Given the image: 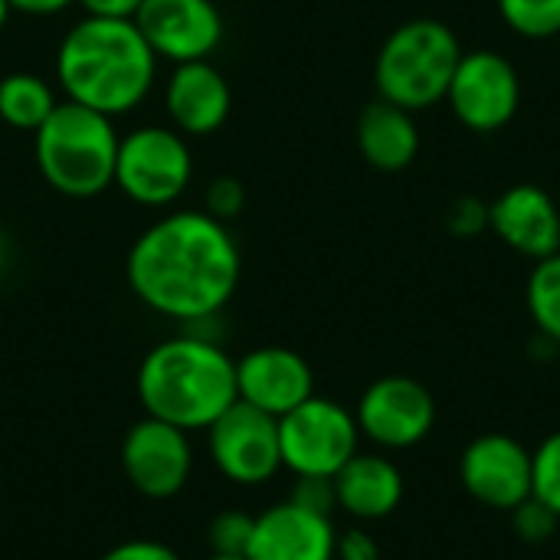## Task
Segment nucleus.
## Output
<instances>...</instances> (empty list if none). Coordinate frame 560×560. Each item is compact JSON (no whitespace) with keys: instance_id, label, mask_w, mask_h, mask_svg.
Instances as JSON below:
<instances>
[{"instance_id":"f257e3e1","label":"nucleus","mask_w":560,"mask_h":560,"mask_svg":"<svg viewBox=\"0 0 560 560\" xmlns=\"http://www.w3.org/2000/svg\"><path fill=\"white\" fill-rule=\"evenodd\" d=\"M125 276L135 299L154 315L200 325L236 295L243 256L223 220L207 210H171L131 243Z\"/></svg>"},{"instance_id":"f03ea898","label":"nucleus","mask_w":560,"mask_h":560,"mask_svg":"<svg viewBox=\"0 0 560 560\" xmlns=\"http://www.w3.org/2000/svg\"><path fill=\"white\" fill-rule=\"evenodd\" d=\"M158 56L135 20L82 16L56 49V79L69 102L108 118L135 112L154 89Z\"/></svg>"},{"instance_id":"7ed1b4c3","label":"nucleus","mask_w":560,"mask_h":560,"mask_svg":"<svg viewBox=\"0 0 560 560\" xmlns=\"http://www.w3.org/2000/svg\"><path fill=\"white\" fill-rule=\"evenodd\" d=\"M138 400L144 417L164 420L184 433L207 430L236 394V361L207 335L184 331L158 341L138 368Z\"/></svg>"},{"instance_id":"20e7f679","label":"nucleus","mask_w":560,"mask_h":560,"mask_svg":"<svg viewBox=\"0 0 560 560\" xmlns=\"http://www.w3.org/2000/svg\"><path fill=\"white\" fill-rule=\"evenodd\" d=\"M118 141L115 118L62 98L33 131V154L43 180L56 194L92 200L115 187Z\"/></svg>"},{"instance_id":"39448f33","label":"nucleus","mask_w":560,"mask_h":560,"mask_svg":"<svg viewBox=\"0 0 560 560\" xmlns=\"http://www.w3.org/2000/svg\"><path fill=\"white\" fill-rule=\"evenodd\" d=\"M459 56L463 43L450 23L433 16H413L400 23L381 43L374 59L377 98H387L413 115L446 102Z\"/></svg>"},{"instance_id":"423d86ee","label":"nucleus","mask_w":560,"mask_h":560,"mask_svg":"<svg viewBox=\"0 0 560 560\" xmlns=\"http://www.w3.org/2000/svg\"><path fill=\"white\" fill-rule=\"evenodd\" d=\"M194 180L190 144L177 128L141 125L118 141L115 187L138 207H171Z\"/></svg>"},{"instance_id":"0eeeda50","label":"nucleus","mask_w":560,"mask_h":560,"mask_svg":"<svg viewBox=\"0 0 560 560\" xmlns=\"http://www.w3.org/2000/svg\"><path fill=\"white\" fill-rule=\"evenodd\" d=\"M282 469L292 476L335 479L348 459L361 453V430L354 410L328 397H308L285 417H279Z\"/></svg>"},{"instance_id":"6e6552de","label":"nucleus","mask_w":560,"mask_h":560,"mask_svg":"<svg viewBox=\"0 0 560 560\" xmlns=\"http://www.w3.org/2000/svg\"><path fill=\"white\" fill-rule=\"evenodd\" d=\"M446 105L463 128L495 135L512 125L522 108V75L499 49H463L446 89Z\"/></svg>"},{"instance_id":"1a4fd4ad","label":"nucleus","mask_w":560,"mask_h":560,"mask_svg":"<svg viewBox=\"0 0 560 560\" xmlns=\"http://www.w3.org/2000/svg\"><path fill=\"white\" fill-rule=\"evenodd\" d=\"M203 433L217 472L236 486H262L282 469L279 420L243 400L223 410Z\"/></svg>"},{"instance_id":"9d476101","label":"nucleus","mask_w":560,"mask_h":560,"mask_svg":"<svg viewBox=\"0 0 560 560\" xmlns=\"http://www.w3.org/2000/svg\"><path fill=\"white\" fill-rule=\"evenodd\" d=\"M354 420L364 440H371L381 450L400 453L420 446L433 433L436 400L420 381L387 374L361 394Z\"/></svg>"},{"instance_id":"9b49d317","label":"nucleus","mask_w":560,"mask_h":560,"mask_svg":"<svg viewBox=\"0 0 560 560\" xmlns=\"http://www.w3.org/2000/svg\"><path fill=\"white\" fill-rule=\"evenodd\" d=\"M121 472L144 499L164 502L180 495L194 472L190 433L154 417L138 420L121 440Z\"/></svg>"},{"instance_id":"f8f14e48","label":"nucleus","mask_w":560,"mask_h":560,"mask_svg":"<svg viewBox=\"0 0 560 560\" xmlns=\"http://www.w3.org/2000/svg\"><path fill=\"white\" fill-rule=\"evenodd\" d=\"M459 482L479 505L512 512L532 499V450L509 433H482L459 456Z\"/></svg>"},{"instance_id":"ddd939ff","label":"nucleus","mask_w":560,"mask_h":560,"mask_svg":"<svg viewBox=\"0 0 560 560\" xmlns=\"http://www.w3.org/2000/svg\"><path fill=\"white\" fill-rule=\"evenodd\" d=\"M135 26L151 52L174 66L210 59L223 43V16L213 0H144Z\"/></svg>"},{"instance_id":"4468645a","label":"nucleus","mask_w":560,"mask_h":560,"mask_svg":"<svg viewBox=\"0 0 560 560\" xmlns=\"http://www.w3.org/2000/svg\"><path fill=\"white\" fill-rule=\"evenodd\" d=\"M236 394L243 404L279 420L315 397V374L299 351L266 345L236 361Z\"/></svg>"},{"instance_id":"2eb2a0df","label":"nucleus","mask_w":560,"mask_h":560,"mask_svg":"<svg viewBox=\"0 0 560 560\" xmlns=\"http://www.w3.org/2000/svg\"><path fill=\"white\" fill-rule=\"evenodd\" d=\"M489 233L518 256L538 262L560 249V210L538 184H512L489 200Z\"/></svg>"},{"instance_id":"dca6fc26","label":"nucleus","mask_w":560,"mask_h":560,"mask_svg":"<svg viewBox=\"0 0 560 560\" xmlns=\"http://www.w3.org/2000/svg\"><path fill=\"white\" fill-rule=\"evenodd\" d=\"M338 532L331 515L308 512L295 502L269 505L256 515L253 538L246 548L249 560H335Z\"/></svg>"},{"instance_id":"f3484780","label":"nucleus","mask_w":560,"mask_h":560,"mask_svg":"<svg viewBox=\"0 0 560 560\" xmlns=\"http://www.w3.org/2000/svg\"><path fill=\"white\" fill-rule=\"evenodd\" d=\"M164 108L171 128L184 138H207L226 125L233 112V89L210 59L180 62L164 85Z\"/></svg>"},{"instance_id":"a211bd4d","label":"nucleus","mask_w":560,"mask_h":560,"mask_svg":"<svg viewBox=\"0 0 560 560\" xmlns=\"http://www.w3.org/2000/svg\"><path fill=\"white\" fill-rule=\"evenodd\" d=\"M335 499L354 522H381L394 515L404 502V472L381 453H358L331 479Z\"/></svg>"},{"instance_id":"6ab92c4d","label":"nucleus","mask_w":560,"mask_h":560,"mask_svg":"<svg viewBox=\"0 0 560 560\" xmlns=\"http://www.w3.org/2000/svg\"><path fill=\"white\" fill-rule=\"evenodd\" d=\"M354 141H358L361 158L374 171L397 174V171H407L420 154V125L413 112L387 98H374L358 115Z\"/></svg>"},{"instance_id":"aec40b11","label":"nucleus","mask_w":560,"mask_h":560,"mask_svg":"<svg viewBox=\"0 0 560 560\" xmlns=\"http://www.w3.org/2000/svg\"><path fill=\"white\" fill-rule=\"evenodd\" d=\"M59 105L49 79H43L39 72H7L0 79V125L13 128V131H36L49 112Z\"/></svg>"},{"instance_id":"412c9836","label":"nucleus","mask_w":560,"mask_h":560,"mask_svg":"<svg viewBox=\"0 0 560 560\" xmlns=\"http://www.w3.org/2000/svg\"><path fill=\"white\" fill-rule=\"evenodd\" d=\"M525 305L538 335L560 345V249L532 266L525 285Z\"/></svg>"},{"instance_id":"4be33fe9","label":"nucleus","mask_w":560,"mask_h":560,"mask_svg":"<svg viewBox=\"0 0 560 560\" xmlns=\"http://www.w3.org/2000/svg\"><path fill=\"white\" fill-rule=\"evenodd\" d=\"M505 26L525 39L560 36V0H495Z\"/></svg>"},{"instance_id":"5701e85b","label":"nucleus","mask_w":560,"mask_h":560,"mask_svg":"<svg viewBox=\"0 0 560 560\" xmlns=\"http://www.w3.org/2000/svg\"><path fill=\"white\" fill-rule=\"evenodd\" d=\"M532 495L560 518V430L545 436L532 453Z\"/></svg>"},{"instance_id":"b1692460","label":"nucleus","mask_w":560,"mask_h":560,"mask_svg":"<svg viewBox=\"0 0 560 560\" xmlns=\"http://www.w3.org/2000/svg\"><path fill=\"white\" fill-rule=\"evenodd\" d=\"M253 525H256V515H246L240 509L220 512L207 528L210 551L213 555H246L249 538H253Z\"/></svg>"},{"instance_id":"393cba45","label":"nucleus","mask_w":560,"mask_h":560,"mask_svg":"<svg viewBox=\"0 0 560 560\" xmlns=\"http://www.w3.org/2000/svg\"><path fill=\"white\" fill-rule=\"evenodd\" d=\"M512 528H515V535L525 541V545H545L555 532H558L560 518L545 505V502H538L535 495L532 499H525L522 505H515L512 512Z\"/></svg>"},{"instance_id":"a878e982","label":"nucleus","mask_w":560,"mask_h":560,"mask_svg":"<svg viewBox=\"0 0 560 560\" xmlns=\"http://www.w3.org/2000/svg\"><path fill=\"white\" fill-rule=\"evenodd\" d=\"M446 230L459 240H476L489 230V203L482 197L463 194L446 207Z\"/></svg>"},{"instance_id":"bb28decb","label":"nucleus","mask_w":560,"mask_h":560,"mask_svg":"<svg viewBox=\"0 0 560 560\" xmlns=\"http://www.w3.org/2000/svg\"><path fill=\"white\" fill-rule=\"evenodd\" d=\"M243 203H246V190L236 177H217V180H210V187L203 194V210L223 223L240 217Z\"/></svg>"},{"instance_id":"cd10ccee","label":"nucleus","mask_w":560,"mask_h":560,"mask_svg":"<svg viewBox=\"0 0 560 560\" xmlns=\"http://www.w3.org/2000/svg\"><path fill=\"white\" fill-rule=\"evenodd\" d=\"M289 502H295V505H302L308 512H318V515H331L338 509L335 482L325 479V476H295Z\"/></svg>"},{"instance_id":"c85d7f7f","label":"nucleus","mask_w":560,"mask_h":560,"mask_svg":"<svg viewBox=\"0 0 560 560\" xmlns=\"http://www.w3.org/2000/svg\"><path fill=\"white\" fill-rule=\"evenodd\" d=\"M98 560H180L174 548L154 541V538H131L115 545L112 551H105Z\"/></svg>"},{"instance_id":"c756f323","label":"nucleus","mask_w":560,"mask_h":560,"mask_svg":"<svg viewBox=\"0 0 560 560\" xmlns=\"http://www.w3.org/2000/svg\"><path fill=\"white\" fill-rule=\"evenodd\" d=\"M335 560H381V545L374 541L371 532H364V528H348L345 535H338Z\"/></svg>"},{"instance_id":"7c9ffc66","label":"nucleus","mask_w":560,"mask_h":560,"mask_svg":"<svg viewBox=\"0 0 560 560\" xmlns=\"http://www.w3.org/2000/svg\"><path fill=\"white\" fill-rule=\"evenodd\" d=\"M82 3L85 16H105V20H135L144 0H75Z\"/></svg>"},{"instance_id":"2f4dec72","label":"nucleus","mask_w":560,"mask_h":560,"mask_svg":"<svg viewBox=\"0 0 560 560\" xmlns=\"http://www.w3.org/2000/svg\"><path fill=\"white\" fill-rule=\"evenodd\" d=\"M10 10L16 13H30V16H52V13H62L66 7H72L75 0H7Z\"/></svg>"},{"instance_id":"473e14b6","label":"nucleus","mask_w":560,"mask_h":560,"mask_svg":"<svg viewBox=\"0 0 560 560\" xmlns=\"http://www.w3.org/2000/svg\"><path fill=\"white\" fill-rule=\"evenodd\" d=\"M10 13H13V10H10V3H7V0H0V33L7 30V20H10Z\"/></svg>"},{"instance_id":"72a5a7b5","label":"nucleus","mask_w":560,"mask_h":560,"mask_svg":"<svg viewBox=\"0 0 560 560\" xmlns=\"http://www.w3.org/2000/svg\"><path fill=\"white\" fill-rule=\"evenodd\" d=\"M207 560H249L246 555H210Z\"/></svg>"},{"instance_id":"f704fd0d","label":"nucleus","mask_w":560,"mask_h":560,"mask_svg":"<svg viewBox=\"0 0 560 560\" xmlns=\"http://www.w3.org/2000/svg\"><path fill=\"white\" fill-rule=\"evenodd\" d=\"M558 39H560V36H558Z\"/></svg>"}]
</instances>
